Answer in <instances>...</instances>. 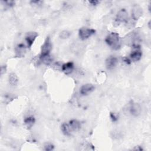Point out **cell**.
<instances>
[{"mask_svg":"<svg viewBox=\"0 0 151 151\" xmlns=\"http://www.w3.org/2000/svg\"><path fill=\"white\" fill-rule=\"evenodd\" d=\"M106 43L114 50H117L120 47V37L117 33H111L105 39Z\"/></svg>","mask_w":151,"mask_h":151,"instance_id":"obj_1","label":"cell"},{"mask_svg":"<svg viewBox=\"0 0 151 151\" xmlns=\"http://www.w3.org/2000/svg\"><path fill=\"white\" fill-rule=\"evenodd\" d=\"M128 13L125 9L120 10L117 14L116 19L114 22L115 26H118L121 22H125L128 21Z\"/></svg>","mask_w":151,"mask_h":151,"instance_id":"obj_2","label":"cell"},{"mask_svg":"<svg viewBox=\"0 0 151 151\" xmlns=\"http://www.w3.org/2000/svg\"><path fill=\"white\" fill-rule=\"evenodd\" d=\"M96 31L94 29H89L87 27H82L79 31V35L80 38L83 40H86L90 37L92 35L94 34Z\"/></svg>","mask_w":151,"mask_h":151,"instance_id":"obj_3","label":"cell"},{"mask_svg":"<svg viewBox=\"0 0 151 151\" xmlns=\"http://www.w3.org/2000/svg\"><path fill=\"white\" fill-rule=\"evenodd\" d=\"M128 108L129 113L134 116H138L141 113V108L138 103L131 102L128 106Z\"/></svg>","mask_w":151,"mask_h":151,"instance_id":"obj_4","label":"cell"},{"mask_svg":"<svg viewBox=\"0 0 151 151\" xmlns=\"http://www.w3.org/2000/svg\"><path fill=\"white\" fill-rule=\"evenodd\" d=\"M52 48V44L51 43V40L49 37H47L41 46V55H50V52L51 51Z\"/></svg>","mask_w":151,"mask_h":151,"instance_id":"obj_5","label":"cell"},{"mask_svg":"<svg viewBox=\"0 0 151 151\" xmlns=\"http://www.w3.org/2000/svg\"><path fill=\"white\" fill-rule=\"evenodd\" d=\"M134 50L131 53L130 57L131 60L135 62L141 60L142 56V52L140 49L139 46H134Z\"/></svg>","mask_w":151,"mask_h":151,"instance_id":"obj_6","label":"cell"},{"mask_svg":"<svg viewBox=\"0 0 151 151\" xmlns=\"http://www.w3.org/2000/svg\"><path fill=\"white\" fill-rule=\"evenodd\" d=\"M26 53V47L23 44H20L15 48V56L16 57L21 58L24 57Z\"/></svg>","mask_w":151,"mask_h":151,"instance_id":"obj_7","label":"cell"},{"mask_svg":"<svg viewBox=\"0 0 151 151\" xmlns=\"http://www.w3.org/2000/svg\"><path fill=\"white\" fill-rule=\"evenodd\" d=\"M38 36V33H37L36 32L32 31L27 33L26 36V41L27 42V46L29 48H30L32 46Z\"/></svg>","mask_w":151,"mask_h":151,"instance_id":"obj_8","label":"cell"},{"mask_svg":"<svg viewBox=\"0 0 151 151\" xmlns=\"http://www.w3.org/2000/svg\"><path fill=\"white\" fill-rule=\"evenodd\" d=\"M117 63V58L115 56H109L106 60V67L108 70H112L114 69Z\"/></svg>","mask_w":151,"mask_h":151,"instance_id":"obj_9","label":"cell"},{"mask_svg":"<svg viewBox=\"0 0 151 151\" xmlns=\"http://www.w3.org/2000/svg\"><path fill=\"white\" fill-rule=\"evenodd\" d=\"M94 90V86L90 83L84 85L80 89V93L83 96H86L92 93Z\"/></svg>","mask_w":151,"mask_h":151,"instance_id":"obj_10","label":"cell"},{"mask_svg":"<svg viewBox=\"0 0 151 151\" xmlns=\"http://www.w3.org/2000/svg\"><path fill=\"white\" fill-rule=\"evenodd\" d=\"M142 15V10L139 6H135L132 10V17L134 20H137Z\"/></svg>","mask_w":151,"mask_h":151,"instance_id":"obj_11","label":"cell"},{"mask_svg":"<svg viewBox=\"0 0 151 151\" xmlns=\"http://www.w3.org/2000/svg\"><path fill=\"white\" fill-rule=\"evenodd\" d=\"M74 69V64L72 62H68L62 66V70L66 74H70Z\"/></svg>","mask_w":151,"mask_h":151,"instance_id":"obj_12","label":"cell"},{"mask_svg":"<svg viewBox=\"0 0 151 151\" xmlns=\"http://www.w3.org/2000/svg\"><path fill=\"white\" fill-rule=\"evenodd\" d=\"M69 125L71 129V130L74 131H79L81 128V123L80 122L76 119H73L70 121Z\"/></svg>","mask_w":151,"mask_h":151,"instance_id":"obj_13","label":"cell"},{"mask_svg":"<svg viewBox=\"0 0 151 151\" xmlns=\"http://www.w3.org/2000/svg\"><path fill=\"white\" fill-rule=\"evenodd\" d=\"M36 122V119L34 116H29L24 119V123L28 129H30L33 127Z\"/></svg>","mask_w":151,"mask_h":151,"instance_id":"obj_14","label":"cell"},{"mask_svg":"<svg viewBox=\"0 0 151 151\" xmlns=\"http://www.w3.org/2000/svg\"><path fill=\"white\" fill-rule=\"evenodd\" d=\"M9 83L12 86H17L18 82V79L17 76L16 75L15 73H11L9 74Z\"/></svg>","mask_w":151,"mask_h":151,"instance_id":"obj_15","label":"cell"},{"mask_svg":"<svg viewBox=\"0 0 151 151\" xmlns=\"http://www.w3.org/2000/svg\"><path fill=\"white\" fill-rule=\"evenodd\" d=\"M61 129L63 134L66 136H70L71 129L70 127V125L66 123H64L62 124Z\"/></svg>","mask_w":151,"mask_h":151,"instance_id":"obj_16","label":"cell"},{"mask_svg":"<svg viewBox=\"0 0 151 151\" xmlns=\"http://www.w3.org/2000/svg\"><path fill=\"white\" fill-rule=\"evenodd\" d=\"M40 59L41 62H42L45 65L49 66L52 62V58L50 55H40Z\"/></svg>","mask_w":151,"mask_h":151,"instance_id":"obj_17","label":"cell"},{"mask_svg":"<svg viewBox=\"0 0 151 151\" xmlns=\"http://www.w3.org/2000/svg\"><path fill=\"white\" fill-rule=\"evenodd\" d=\"M70 32L67 30H64L62 32H61V33L60 34V37L62 39H66L69 38L70 36Z\"/></svg>","mask_w":151,"mask_h":151,"instance_id":"obj_18","label":"cell"},{"mask_svg":"<svg viewBox=\"0 0 151 151\" xmlns=\"http://www.w3.org/2000/svg\"><path fill=\"white\" fill-rule=\"evenodd\" d=\"M55 148V146L51 144V143H48L47 145H45L44 146V150L46 151H50L53 150Z\"/></svg>","mask_w":151,"mask_h":151,"instance_id":"obj_19","label":"cell"},{"mask_svg":"<svg viewBox=\"0 0 151 151\" xmlns=\"http://www.w3.org/2000/svg\"><path fill=\"white\" fill-rule=\"evenodd\" d=\"M3 2L5 3V4L7 6H8L9 7H11L14 6L15 4V2L14 1H3Z\"/></svg>","mask_w":151,"mask_h":151,"instance_id":"obj_20","label":"cell"},{"mask_svg":"<svg viewBox=\"0 0 151 151\" xmlns=\"http://www.w3.org/2000/svg\"><path fill=\"white\" fill-rule=\"evenodd\" d=\"M110 118H111V119L112 120L113 122H116V121L117 120L118 117H117V116L115 113H111L110 115Z\"/></svg>","mask_w":151,"mask_h":151,"instance_id":"obj_21","label":"cell"},{"mask_svg":"<svg viewBox=\"0 0 151 151\" xmlns=\"http://www.w3.org/2000/svg\"><path fill=\"white\" fill-rule=\"evenodd\" d=\"M89 3H90L92 6H97V4H99L100 3V1H97V0H92V1H89Z\"/></svg>","mask_w":151,"mask_h":151,"instance_id":"obj_22","label":"cell"},{"mask_svg":"<svg viewBox=\"0 0 151 151\" xmlns=\"http://www.w3.org/2000/svg\"><path fill=\"white\" fill-rule=\"evenodd\" d=\"M43 2L41 1H31V4L33 5H41Z\"/></svg>","mask_w":151,"mask_h":151,"instance_id":"obj_23","label":"cell"},{"mask_svg":"<svg viewBox=\"0 0 151 151\" xmlns=\"http://www.w3.org/2000/svg\"><path fill=\"white\" fill-rule=\"evenodd\" d=\"M123 61H124L126 63H127V64H131V60H130L129 59L127 58V57H124V58L123 59Z\"/></svg>","mask_w":151,"mask_h":151,"instance_id":"obj_24","label":"cell"},{"mask_svg":"<svg viewBox=\"0 0 151 151\" xmlns=\"http://www.w3.org/2000/svg\"><path fill=\"white\" fill-rule=\"evenodd\" d=\"M133 150H142L143 149H142V147L138 146H136L135 148H134Z\"/></svg>","mask_w":151,"mask_h":151,"instance_id":"obj_25","label":"cell"}]
</instances>
